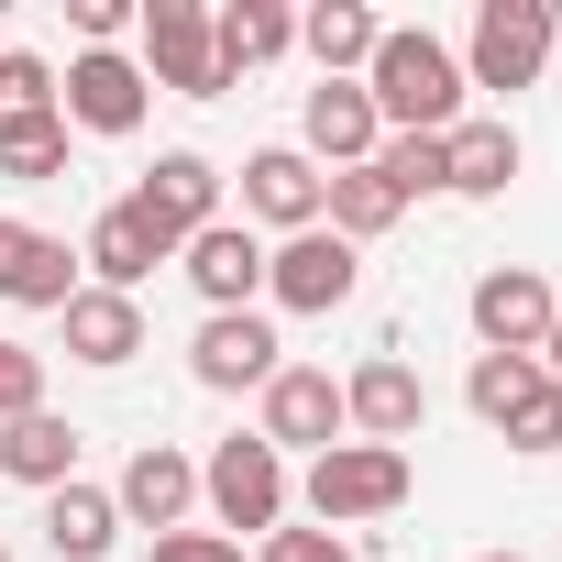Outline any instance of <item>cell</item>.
<instances>
[{"label": "cell", "instance_id": "obj_1", "mask_svg": "<svg viewBox=\"0 0 562 562\" xmlns=\"http://www.w3.org/2000/svg\"><path fill=\"white\" fill-rule=\"evenodd\" d=\"M364 100L386 133H452L463 122V56L419 23H386L375 34V67H364Z\"/></svg>", "mask_w": 562, "mask_h": 562}, {"label": "cell", "instance_id": "obj_2", "mask_svg": "<svg viewBox=\"0 0 562 562\" xmlns=\"http://www.w3.org/2000/svg\"><path fill=\"white\" fill-rule=\"evenodd\" d=\"M310 518L321 529H353V518H397L408 507V452H386V441H331L321 463H310Z\"/></svg>", "mask_w": 562, "mask_h": 562}, {"label": "cell", "instance_id": "obj_3", "mask_svg": "<svg viewBox=\"0 0 562 562\" xmlns=\"http://www.w3.org/2000/svg\"><path fill=\"white\" fill-rule=\"evenodd\" d=\"M199 496H210V518H221V540H265V529H288V452H265V441H221L210 463H199Z\"/></svg>", "mask_w": 562, "mask_h": 562}, {"label": "cell", "instance_id": "obj_4", "mask_svg": "<svg viewBox=\"0 0 562 562\" xmlns=\"http://www.w3.org/2000/svg\"><path fill=\"white\" fill-rule=\"evenodd\" d=\"M122 210H133V221L155 232V254H188V243H199V232L221 221V166L177 144V155H155V166L133 177V199H122Z\"/></svg>", "mask_w": 562, "mask_h": 562}, {"label": "cell", "instance_id": "obj_5", "mask_svg": "<svg viewBox=\"0 0 562 562\" xmlns=\"http://www.w3.org/2000/svg\"><path fill=\"white\" fill-rule=\"evenodd\" d=\"M551 0H485L474 34H463V89H529L551 67Z\"/></svg>", "mask_w": 562, "mask_h": 562}, {"label": "cell", "instance_id": "obj_6", "mask_svg": "<svg viewBox=\"0 0 562 562\" xmlns=\"http://www.w3.org/2000/svg\"><path fill=\"white\" fill-rule=\"evenodd\" d=\"M56 111H67L78 133L122 144V133H144V111H155V78H144L122 45H78V56H67V89H56Z\"/></svg>", "mask_w": 562, "mask_h": 562}, {"label": "cell", "instance_id": "obj_7", "mask_svg": "<svg viewBox=\"0 0 562 562\" xmlns=\"http://www.w3.org/2000/svg\"><path fill=\"white\" fill-rule=\"evenodd\" d=\"M254 441H265V452H310V463H321L331 441H353V430H342V375H331V364H276Z\"/></svg>", "mask_w": 562, "mask_h": 562}, {"label": "cell", "instance_id": "obj_8", "mask_svg": "<svg viewBox=\"0 0 562 562\" xmlns=\"http://www.w3.org/2000/svg\"><path fill=\"white\" fill-rule=\"evenodd\" d=\"M463 321H474L485 353H529V364H540L562 299H551V276H540V265H485V276H474V299H463Z\"/></svg>", "mask_w": 562, "mask_h": 562}, {"label": "cell", "instance_id": "obj_9", "mask_svg": "<svg viewBox=\"0 0 562 562\" xmlns=\"http://www.w3.org/2000/svg\"><path fill=\"white\" fill-rule=\"evenodd\" d=\"M133 34H144V78L155 89H177V100H221L232 78H221V56H210V12H199V0H144V12H133Z\"/></svg>", "mask_w": 562, "mask_h": 562}, {"label": "cell", "instance_id": "obj_10", "mask_svg": "<svg viewBox=\"0 0 562 562\" xmlns=\"http://www.w3.org/2000/svg\"><path fill=\"white\" fill-rule=\"evenodd\" d=\"M419 419H430V386H419V364L386 342V353H364L353 375H342V430L353 441H386V452H408L419 441Z\"/></svg>", "mask_w": 562, "mask_h": 562}, {"label": "cell", "instance_id": "obj_11", "mask_svg": "<svg viewBox=\"0 0 562 562\" xmlns=\"http://www.w3.org/2000/svg\"><path fill=\"white\" fill-rule=\"evenodd\" d=\"M353 288H364V254H353L342 232H288V243L265 254V299H276V310H310V321H321V310H342Z\"/></svg>", "mask_w": 562, "mask_h": 562}, {"label": "cell", "instance_id": "obj_12", "mask_svg": "<svg viewBox=\"0 0 562 562\" xmlns=\"http://www.w3.org/2000/svg\"><path fill=\"white\" fill-rule=\"evenodd\" d=\"M276 364H288V342H276V321H265V310H210V321H199V342H188V375H199V386H221V397H243V386L265 397V375H276Z\"/></svg>", "mask_w": 562, "mask_h": 562}, {"label": "cell", "instance_id": "obj_13", "mask_svg": "<svg viewBox=\"0 0 562 562\" xmlns=\"http://www.w3.org/2000/svg\"><path fill=\"white\" fill-rule=\"evenodd\" d=\"M299 155L331 177V166H375V144H386V122H375V100H364V78H321L310 89V111H299Z\"/></svg>", "mask_w": 562, "mask_h": 562}, {"label": "cell", "instance_id": "obj_14", "mask_svg": "<svg viewBox=\"0 0 562 562\" xmlns=\"http://www.w3.org/2000/svg\"><path fill=\"white\" fill-rule=\"evenodd\" d=\"M243 221H265V232H321V166H310L299 144L243 155Z\"/></svg>", "mask_w": 562, "mask_h": 562}, {"label": "cell", "instance_id": "obj_15", "mask_svg": "<svg viewBox=\"0 0 562 562\" xmlns=\"http://www.w3.org/2000/svg\"><path fill=\"white\" fill-rule=\"evenodd\" d=\"M0 299H12V310H67V299H78V254H67V232L0 221Z\"/></svg>", "mask_w": 562, "mask_h": 562}, {"label": "cell", "instance_id": "obj_16", "mask_svg": "<svg viewBox=\"0 0 562 562\" xmlns=\"http://www.w3.org/2000/svg\"><path fill=\"white\" fill-rule=\"evenodd\" d=\"M111 507H122V518H144V529L166 540V529H188V507H199V463H188L177 441H144V452L122 463Z\"/></svg>", "mask_w": 562, "mask_h": 562}, {"label": "cell", "instance_id": "obj_17", "mask_svg": "<svg viewBox=\"0 0 562 562\" xmlns=\"http://www.w3.org/2000/svg\"><path fill=\"white\" fill-rule=\"evenodd\" d=\"M188 288H199L210 310H254V299H265V243H254V221H210V232L188 243Z\"/></svg>", "mask_w": 562, "mask_h": 562}, {"label": "cell", "instance_id": "obj_18", "mask_svg": "<svg viewBox=\"0 0 562 562\" xmlns=\"http://www.w3.org/2000/svg\"><path fill=\"white\" fill-rule=\"evenodd\" d=\"M155 265H166V254H155V232H144V221H133L122 199H111V210H100V221L78 232V276H89V288H111V299H133Z\"/></svg>", "mask_w": 562, "mask_h": 562}, {"label": "cell", "instance_id": "obj_19", "mask_svg": "<svg viewBox=\"0 0 562 562\" xmlns=\"http://www.w3.org/2000/svg\"><path fill=\"white\" fill-rule=\"evenodd\" d=\"M0 474L12 485H78V419H56V408H23V419H0Z\"/></svg>", "mask_w": 562, "mask_h": 562}, {"label": "cell", "instance_id": "obj_20", "mask_svg": "<svg viewBox=\"0 0 562 562\" xmlns=\"http://www.w3.org/2000/svg\"><path fill=\"white\" fill-rule=\"evenodd\" d=\"M507 177H518V133L463 111V122L441 133V188H452V199H507Z\"/></svg>", "mask_w": 562, "mask_h": 562}, {"label": "cell", "instance_id": "obj_21", "mask_svg": "<svg viewBox=\"0 0 562 562\" xmlns=\"http://www.w3.org/2000/svg\"><path fill=\"white\" fill-rule=\"evenodd\" d=\"M67 364H133L144 353V299H111V288H78L67 310Z\"/></svg>", "mask_w": 562, "mask_h": 562}, {"label": "cell", "instance_id": "obj_22", "mask_svg": "<svg viewBox=\"0 0 562 562\" xmlns=\"http://www.w3.org/2000/svg\"><path fill=\"white\" fill-rule=\"evenodd\" d=\"M288 45H299V12H276V0H221V12H210V56H221V78L276 67Z\"/></svg>", "mask_w": 562, "mask_h": 562}, {"label": "cell", "instance_id": "obj_23", "mask_svg": "<svg viewBox=\"0 0 562 562\" xmlns=\"http://www.w3.org/2000/svg\"><path fill=\"white\" fill-rule=\"evenodd\" d=\"M111 540H122L111 485H56V496H45V551H56V562H111Z\"/></svg>", "mask_w": 562, "mask_h": 562}, {"label": "cell", "instance_id": "obj_24", "mask_svg": "<svg viewBox=\"0 0 562 562\" xmlns=\"http://www.w3.org/2000/svg\"><path fill=\"white\" fill-rule=\"evenodd\" d=\"M375 12H364V0H321V12H299V45H310V67L321 78H364L375 67Z\"/></svg>", "mask_w": 562, "mask_h": 562}, {"label": "cell", "instance_id": "obj_25", "mask_svg": "<svg viewBox=\"0 0 562 562\" xmlns=\"http://www.w3.org/2000/svg\"><path fill=\"white\" fill-rule=\"evenodd\" d=\"M397 210H408V199H397L375 166H331V177H321V232H342L353 254H364V243H375Z\"/></svg>", "mask_w": 562, "mask_h": 562}, {"label": "cell", "instance_id": "obj_26", "mask_svg": "<svg viewBox=\"0 0 562 562\" xmlns=\"http://www.w3.org/2000/svg\"><path fill=\"white\" fill-rule=\"evenodd\" d=\"M0 177H23V188L67 177V111H0Z\"/></svg>", "mask_w": 562, "mask_h": 562}, {"label": "cell", "instance_id": "obj_27", "mask_svg": "<svg viewBox=\"0 0 562 562\" xmlns=\"http://www.w3.org/2000/svg\"><path fill=\"white\" fill-rule=\"evenodd\" d=\"M529 386H540V364H529V353H474V375H463V397H474V419H485V430H496Z\"/></svg>", "mask_w": 562, "mask_h": 562}, {"label": "cell", "instance_id": "obj_28", "mask_svg": "<svg viewBox=\"0 0 562 562\" xmlns=\"http://www.w3.org/2000/svg\"><path fill=\"white\" fill-rule=\"evenodd\" d=\"M375 177H386L397 199H430V188H441V133H386V144H375Z\"/></svg>", "mask_w": 562, "mask_h": 562}, {"label": "cell", "instance_id": "obj_29", "mask_svg": "<svg viewBox=\"0 0 562 562\" xmlns=\"http://www.w3.org/2000/svg\"><path fill=\"white\" fill-rule=\"evenodd\" d=\"M496 430H507V452H562V386L540 375V386H529V397H518Z\"/></svg>", "mask_w": 562, "mask_h": 562}, {"label": "cell", "instance_id": "obj_30", "mask_svg": "<svg viewBox=\"0 0 562 562\" xmlns=\"http://www.w3.org/2000/svg\"><path fill=\"white\" fill-rule=\"evenodd\" d=\"M23 408H45V353L0 342V419H23Z\"/></svg>", "mask_w": 562, "mask_h": 562}, {"label": "cell", "instance_id": "obj_31", "mask_svg": "<svg viewBox=\"0 0 562 562\" xmlns=\"http://www.w3.org/2000/svg\"><path fill=\"white\" fill-rule=\"evenodd\" d=\"M254 562H353V540L342 529H265Z\"/></svg>", "mask_w": 562, "mask_h": 562}, {"label": "cell", "instance_id": "obj_32", "mask_svg": "<svg viewBox=\"0 0 562 562\" xmlns=\"http://www.w3.org/2000/svg\"><path fill=\"white\" fill-rule=\"evenodd\" d=\"M0 111H56V67L45 56H0Z\"/></svg>", "mask_w": 562, "mask_h": 562}, {"label": "cell", "instance_id": "obj_33", "mask_svg": "<svg viewBox=\"0 0 562 562\" xmlns=\"http://www.w3.org/2000/svg\"><path fill=\"white\" fill-rule=\"evenodd\" d=\"M144 562H254V551H243V540H221V529H166Z\"/></svg>", "mask_w": 562, "mask_h": 562}, {"label": "cell", "instance_id": "obj_34", "mask_svg": "<svg viewBox=\"0 0 562 562\" xmlns=\"http://www.w3.org/2000/svg\"><path fill=\"white\" fill-rule=\"evenodd\" d=\"M67 23H78V45H122L133 34V0H67Z\"/></svg>", "mask_w": 562, "mask_h": 562}, {"label": "cell", "instance_id": "obj_35", "mask_svg": "<svg viewBox=\"0 0 562 562\" xmlns=\"http://www.w3.org/2000/svg\"><path fill=\"white\" fill-rule=\"evenodd\" d=\"M540 375H551V386H562V321H551V342H540Z\"/></svg>", "mask_w": 562, "mask_h": 562}, {"label": "cell", "instance_id": "obj_36", "mask_svg": "<svg viewBox=\"0 0 562 562\" xmlns=\"http://www.w3.org/2000/svg\"><path fill=\"white\" fill-rule=\"evenodd\" d=\"M474 562H529V551H474Z\"/></svg>", "mask_w": 562, "mask_h": 562}, {"label": "cell", "instance_id": "obj_37", "mask_svg": "<svg viewBox=\"0 0 562 562\" xmlns=\"http://www.w3.org/2000/svg\"><path fill=\"white\" fill-rule=\"evenodd\" d=\"M0 562H12V540H0Z\"/></svg>", "mask_w": 562, "mask_h": 562}]
</instances>
